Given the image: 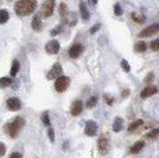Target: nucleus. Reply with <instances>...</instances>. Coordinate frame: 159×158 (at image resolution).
<instances>
[{
	"instance_id": "nucleus-37",
	"label": "nucleus",
	"mask_w": 159,
	"mask_h": 158,
	"mask_svg": "<svg viewBox=\"0 0 159 158\" xmlns=\"http://www.w3.org/2000/svg\"><path fill=\"white\" fill-rule=\"evenodd\" d=\"M152 80H153V74L152 72H150V74H148V76L145 79V82H151Z\"/></svg>"
},
{
	"instance_id": "nucleus-6",
	"label": "nucleus",
	"mask_w": 159,
	"mask_h": 158,
	"mask_svg": "<svg viewBox=\"0 0 159 158\" xmlns=\"http://www.w3.org/2000/svg\"><path fill=\"white\" fill-rule=\"evenodd\" d=\"M159 31V24H152L150 26L145 27L144 30H141L139 33L140 38H144V37H150L152 35H156V33Z\"/></svg>"
},
{
	"instance_id": "nucleus-35",
	"label": "nucleus",
	"mask_w": 159,
	"mask_h": 158,
	"mask_svg": "<svg viewBox=\"0 0 159 158\" xmlns=\"http://www.w3.org/2000/svg\"><path fill=\"white\" fill-rule=\"evenodd\" d=\"M100 27H101V25H100V24H95V25L90 29V33H95L96 31H99Z\"/></svg>"
},
{
	"instance_id": "nucleus-24",
	"label": "nucleus",
	"mask_w": 159,
	"mask_h": 158,
	"mask_svg": "<svg viewBox=\"0 0 159 158\" xmlns=\"http://www.w3.org/2000/svg\"><path fill=\"white\" fill-rule=\"evenodd\" d=\"M143 125V120L141 119H139V120H137V121H134V123H132L131 125H129V127H128V131L129 132H133L135 131L137 128H139V126Z\"/></svg>"
},
{
	"instance_id": "nucleus-39",
	"label": "nucleus",
	"mask_w": 159,
	"mask_h": 158,
	"mask_svg": "<svg viewBox=\"0 0 159 158\" xmlns=\"http://www.w3.org/2000/svg\"><path fill=\"white\" fill-rule=\"evenodd\" d=\"M90 2H92V5H96V2H98V0H90Z\"/></svg>"
},
{
	"instance_id": "nucleus-16",
	"label": "nucleus",
	"mask_w": 159,
	"mask_h": 158,
	"mask_svg": "<svg viewBox=\"0 0 159 158\" xmlns=\"http://www.w3.org/2000/svg\"><path fill=\"white\" fill-rule=\"evenodd\" d=\"M122 126H124V120L121 118H116L113 123V130L115 132H120L122 130Z\"/></svg>"
},
{
	"instance_id": "nucleus-23",
	"label": "nucleus",
	"mask_w": 159,
	"mask_h": 158,
	"mask_svg": "<svg viewBox=\"0 0 159 158\" xmlns=\"http://www.w3.org/2000/svg\"><path fill=\"white\" fill-rule=\"evenodd\" d=\"M138 53H144L146 51V49H147V45H146L145 42H138L137 44H135V48H134Z\"/></svg>"
},
{
	"instance_id": "nucleus-1",
	"label": "nucleus",
	"mask_w": 159,
	"mask_h": 158,
	"mask_svg": "<svg viewBox=\"0 0 159 158\" xmlns=\"http://www.w3.org/2000/svg\"><path fill=\"white\" fill-rule=\"evenodd\" d=\"M37 8V0H18L14 5L16 13L20 17H26Z\"/></svg>"
},
{
	"instance_id": "nucleus-21",
	"label": "nucleus",
	"mask_w": 159,
	"mask_h": 158,
	"mask_svg": "<svg viewBox=\"0 0 159 158\" xmlns=\"http://www.w3.org/2000/svg\"><path fill=\"white\" fill-rule=\"evenodd\" d=\"M10 18V14L6 10H0V24H5Z\"/></svg>"
},
{
	"instance_id": "nucleus-30",
	"label": "nucleus",
	"mask_w": 159,
	"mask_h": 158,
	"mask_svg": "<svg viewBox=\"0 0 159 158\" xmlns=\"http://www.w3.org/2000/svg\"><path fill=\"white\" fill-rule=\"evenodd\" d=\"M114 13H115V16H121L122 14V8H121L119 4L114 5Z\"/></svg>"
},
{
	"instance_id": "nucleus-28",
	"label": "nucleus",
	"mask_w": 159,
	"mask_h": 158,
	"mask_svg": "<svg viewBox=\"0 0 159 158\" xmlns=\"http://www.w3.org/2000/svg\"><path fill=\"white\" fill-rule=\"evenodd\" d=\"M42 120H43V123L45 124V125H50V118H49V113L48 112H44L43 113V115H42Z\"/></svg>"
},
{
	"instance_id": "nucleus-38",
	"label": "nucleus",
	"mask_w": 159,
	"mask_h": 158,
	"mask_svg": "<svg viewBox=\"0 0 159 158\" xmlns=\"http://www.w3.org/2000/svg\"><path fill=\"white\" fill-rule=\"evenodd\" d=\"M128 94H129V91H124V93H122V96L125 98V96H128Z\"/></svg>"
},
{
	"instance_id": "nucleus-29",
	"label": "nucleus",
	"mask_w": 159,
	"mask_h": 158,
	"mask_svg": "<svg viewBox=\"0 0 159 158\" xmlns=\"http://www.w3.org/2000/svg\"><path fill=\"white\" fill-rule=\"evenodd\" d=\"M151 49H152L153 51H157L159 50V38L156 40H152L151 42Z\"/></svg>"
},
{
	"instance_id": "nucleus-9",
	"label": "nucleus",
	"mask_w": 159,
	"mask_h": 158,
	"mask_svg": "<svg viewBox=\"0 0 159 158\" xmlns=\"http://www.w3.org/2000/svg\"><path fill=\"white\" fill-rule=\"evenodd\" d=\"M84 51V48L82 44H80V43H76V44H74L70 49H69V56L71 57V58H77L80 57L82 53Z\"/></svg>"
},
{
	"instance_id": "nucleus-2",
	"label": "nucleus",
	"mask_w": 159,
	"mask_h": 158,
	"mask_svg": "<svg viewBox=\"0 0 159 158\" xmlns=\"http://www.w3.org/2000/svg\"><path fill=\"white\" fill-rule=\"evenodd\" d=\"M24 125H25V120H24V118L17 117V118H14L11 123H7L6 125H5V132H6L10 137L16 138Z\"/></svg>"
},
{
	"instance_id": "nucleus-15",
	"label": "nucleus",
	"mask_w": 159,
	"mask_h": 158,
	"mask_svg": "<svg viewBox=\"0 0 159 158\" xmlns=\"http://www.w3.org/2000/svg\"><path fill=\"white\" fill-rule=\"evenodd\" d=\"M31 25H32V29L34 31H40L42 30V20H40L39 16H34L33 17Z\"/></svg>"
},
{
	"instance_id": "nucleus-31",
	"label": "nucleus",
	"mask_w": 159,
	"mask_h": 158,
	"mask_svg": "<svg viewBox=\"0 0 159 158\" xmlns=\"http://www.w3.org/2000/svg\"><path fill=\"white\" fill-rule=\"evenodd\" d=\"M48 134H49V138L51 142H55V133H53V128L52 127H49V130H48Z\"/></svg>"
},
{
	"instance_id": "nucleus-36",
	"label": "nucleus",
	"mask_w": 159,
	"mask_h": 158,
	"mask_svg": "<svg viewBox=\"0 0 159 158\" xmlns=\"http://www.w3.org/2000/svg\"><path fill=\"white\" fill-rule=\"evenodd\" d=\"M10 158H21V155H20L19 152H13V153L10 156Z\"/></svg>"
},
{
	"instance_id": "nucleus-12",
	"label": "nucleus",
	"mask_w": 159,
	"mask_h": 158,
	"mask_svg": "<svg viewBox=\"0 0 159 158\" xmlns=\"http://www.w3.org/2000/svg\"><path fill=\"white\" fill-rule=\"evenodd\" d=\"M82 109H83V102L81 100H76V101H74L73 105H71L70 113L73 114L74 117H76V115H80L82 113Z\"/></svg>"
},
{
	"instance_id": "nucleus-4",
	"label": "nucleus",
	"mask_w": 159,
	"mask_h": 158,
	"mask_svg": "<svg viewBox=\"0 0 159 158\" xmlns=\"http://www.w3.org/2000/svg\"><path fill=\"white\" fill-rule=\"evenodd\" d=\"M55 6H56V2L55 0H47L43 6H42V14L45 17V18H49L53 14V11H55Z\"/></svg>"
},
{
	"instance_id": "nucleus-19",
	"label": "nucleus",
	"mask_w": 159,
	"mask_h": 158,
	"mask_svg": "<svg viewBox=\"0 0 159 158\" xmlns=\"http://www.w3.org/2000/svg\"><path fill=\"white\" fill-rule=\"evenodd\" d=\"M60 16L62 17V19H66V17H68V6H66V4L64 2H61L60 5Z\"/></svg>"
},
{
	"instance_id": "nucleus-13",
	"label": "nucleus",
	"mask_w": 159,
	"mask_h": 158,
	"mask_svg": "<svg viewBox=\"0 0 159 158\" xmlns=\"http://www.w3.org/2000/svg\"><path fill=\"white\" fill-rule=\"evenodd\" d=\"M157 93V87L156 86H148L144 88L143 89V92L140 94V96L143 98V99H146V98H150V96H152Z\"/></svg>"
},
{
	"instance_id": "nucleus-11",
	"label": "nucleus",
	"mask_w": 159,
	"mask_h": 158,
	"mask_svg": "<svg viewBox=\"0 0 159 158\" xmlns=\"http://www.w3.org/2000/svg\"><path fill=\"white\" fill-rule=\"evenodd\" d=\"M96 132H98V125H96V123L93 121V120L87 121L86 127H84V133H86L87 136L94 137L96 134Z\"/></svg>"
},
{
	"instance_id": "nucleus-34",
	"label": "nucleus",
	"mask_w": 159,
	"mask_h": 158,
	"mask_svg": "<svg viewBox=\"0 0 159 158\" xmlns=\"http://www.w3.org/2000/svg\"><path fill=\"white\" fill-rule=\"evenodd\" d=\"M5 152H6V146L4 143H0V157L1 156H4L5 155Z\"/></svg>"
},
{
	"instance_id": "nucleus-22",
	"label": "nucleus",
	"mask_w": 159,
	"mask_h": 158,
	"mask_svg": "<svg viewBox=\"0 0 159 158\" xmlns=\"http://www.w3.org/2000/svg\"><path fill=\"white\" fill-rule=\"evenodd\" d=\"M12 80L10 77H0V88H6V87L11 86Z\"/></svg>"
},
{
	"instance_id": "nucleus-18",
	"label": "nucleus",
	"mask_w": 159,
	"mask_h": 158,
	"mask_svg": "<svg viewBox=\"0 0 159 158\" xmlns=\"http://www.w3.org/2000/svg\"><path fill=\"white\" fill-rule=\"evenodd\" d=\"M144 145H145L144 142H137V143L131 147L129 151H131V153H138V152H140V150L144 147Z\"/></svg>"
},
{
	"instance_id": "nucleus-7",
	"label": "nucleus",
	"mask_w": 159,
	"mask_h": 158,
	"mask_svg": "<svg viewBox=\"0 0 159 158\" xmlns=\"http://www.w3.org/2000/svg\"><path fill=\"white\" fill-rule=\"evenodd\" d=\"M62 72H63L62 66H61L60 63H55L52 68L50 69V72H48L47 77L49 80H55L57 79V77H60L61 75H62Z\"/></svg>"
},
{
	"instance_id": "nucleus-25",
	"label": "nucleus",
	"mask_w": 159,
	"mask_h": 158,
	"mask_svg": "<svg viewBox=\"0 0 159 158\" xmlns=\"http://www.w3.org/2000/svg\"><path fill=\"white\" fill-rule=\"evenodd\" d=\"M96 104H98V98L96 96H92L90 99L87 101V107L88 108H93V107L96 106Z\"/></svg>"
},
{
	"instance_id": "nucleus-20",
	"label": "nucleus",
	"mask_w": 159,
	"mask_h": 158,
	"mask_svg": "<svg viewBox=\"0 0 159 158\" xmlns=\"http://www.w3.org/2000/svg\"><path fill=\"white\" fill-rule=\"evenodd\" d=\"M132 19L135 21V23H144V20H145V16L144 14H140V13H137V12H133L132 13Z\"/></svg>"
},
{
	"instance_id": "nucleus-8",
	"label": "nucleus",
	"mask_w": 159,
	"mask_h": 158,
	"mask_svg": "<svg viewBox=\"0 0 159 158\" xmlns=\"http://www.w3.org/2000/svg\"><path fill=\"white\" fill-rule=\"evenodd\" d=\"M60 49H61L60 42L56 40H50V42H48L47 45H45V51H47L48 53H50V55L57 53L60 51Z\"/></svg>"
},
{
	"instance_id": "nucleus-32",
	"label": "nucleus",
	"mask_w": 159,
	"mask_h": 158,
	"mask_svg": "<svg viewBox=\"0 0 159 158\" xmlns=\"http://www.w3.org/2000/svg\"><path fill=\"white\" fill-rule=\"evenodd\" d=\"M62 29H63V25H58V26L55 27L52 31H51V35H52V36H56V35H58V33L62 31Z\"/></svg>"
},
{
	"instance_id": "nucleus-3",
	"label": "nucleus",
	"mask_w": 159,
	"mask_h": 158,
	"mask_svg": "<svg viewBox=\"0 0 159 158\" xmlns=\"http://www.w3.org/2000/svg\"><path fill=\"white\" fill-rule=\"evenodd\" d=\"M70 85V79L68 77V76H63V75H61L60 77H57L56 79V82H55V89L57 91V92H64L66 88L69 87Z\"/></svg>"
},
{
	"instance_id": "nucleus-17",
	"label": "nucleus",
	"mask_w": 159,
	"mask_h": 158,
	"mask_svg": "<svg viewBox=\"0 0 159 158\" xmlns=\"http://www.w3.org/2000/svg\"><path fill=\"white\" fill-rule=\"evenodd\" d=\"M19 69H20L19 61L14 59L13 63H12V67H11V76H16V75L19 72Z\"/></svg>"
},
{
	"instance_id": "nucleus-14",
	"label": "nucleus",
	"mask_w": 159,
	"mask_h": 158,
	"mask_svg": "<svg viewBox=\"0 0 159 158\" xmlns=\"http://www.w3.org/2000/svg\"><path fill=\"white\" fill-rule=\"evenodd\" d=\"M79 6H80V14H81V17L84 20H88L89 17H90V14H89V11H88V8H87L86 2H84L83 0H81Z\"/></svg>"
},
{
	"instance_id": "nucleus-33",
	"label": "nucleus",
	"mask_w": 159,
	"mask_h": 158,
	"mask_svg": "<svg viewBox=\"0 0 159 158\" xmlns=\"http://www.w3.org/2000/svg\"><path fill=\"white\" fill-rule=\"evenodd\" d=\"M105 100H106V102L108 104V105H113V102H114V98L113 96H111V95H107V94H105Z\"/></svg>"
},
{
	"instance_id": "nucleus-26",
	"label": "nucleus",
	"mask_w": 159,
	"mask_h": 158,
	"mask_svg": "<svg viewBox=\"0 0 159 158\" xmlns=\"http://www.w3.org/2000/svg\"><path fill=\"white\" fill-rule=\"evenodd\" d=\"M159 136V128H154V130H152L151 132H148L147 134H146V137L147 138H156V137H158Z\"/></svg>"
},
{
	"instance_id": "nucleus-10",
	"label": "nucleus",
	"mask_w": 159,
	"mask_h": 158,
	"mask_svg": "<svg viewBox=\"0 0 159 158\" xmlns=\"http://www.w3.org/2000/svg\"><path fill=\"white\" fill-rule=\"evenodd\" d=\"M6 106L10 111L16 112V111H19L21 108V102H20V100L18 98H10L6 101Z\"/></svg>"
},
{
	"instance_id": "nucleus-27",
	"label": "nucleus",
	"mask_w": 159,
	"mask_h": 158,
	"mask_svg": "<svg viewBox=\"0 0 159 158\" xmlns=\"http://www.w3.org/2000/svg\"><path fill=\"white\" fill-rule=\"evenodd\" d=\"M121 67H122V69L126 72H129V70H131V67H129V64H128V62H127L126 59L121 61Z\"/></svg>"
},
{
	"instance_id": "nucleus-5",
	"label": "nucleus",
	"mask_w": 159,
	"mask_h": 158,
	"mask_svg": "<svg viewBox=\"0 0 159 158\" xmlns=\"http://www.w3.org/2000/svg\"><path fill=\"white\" fill-rule=\"evenodd\" d=\"M98 150L101 155H106L109 151V139L107 136H101L98 140Z\"/></svg>"
}]
</instances>
